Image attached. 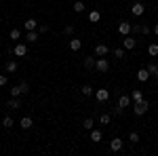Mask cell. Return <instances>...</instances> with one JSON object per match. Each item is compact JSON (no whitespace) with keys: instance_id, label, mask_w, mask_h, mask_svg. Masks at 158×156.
<instances>
[{"instance_id":"f35d334b","label":"cell","mask_w":158,"mask_h":156,"mask_svg":"<svg viewBox=\"0 0 158 156\" xmlns=\"http://www.w3.org/2000/svg\"><path fill=\"white\" fill-rule=\"evenodd\" d=\"M152 32H154V34H156V36H158V23L154 25V27H152Z\"/></svg>"},{"instance_id":"7a4b0ae2","label":"cell","mask_w":158,"mask_h":156,"mask_svg":"<svg viewBox=\"0 0 158 156\" xmlns=\"http://www.w3.org/2000/svg\"><path fill=\"white\" fill-rule=\"evenodd\" d=\"M27 53H30V48H27L25 42H17V44L13 47V55H15V57H25Z\"/></svg>"},{"instance_id":"ba28073f","label":"cell","mask_w":158,"mask_h":156,"mask_svg":"<svg viewBox=\"0 0 158 156\" xmlns=\"http://www.w3.org/2000/svg\"><path fill=\"white\" fill-rule=\"evenodd\" d=\"M131 21H120V23H118V32H120L122 36H129V34H131Z\"/></svg>"},{"instance_id":"e575fe53","label":"cell","mask_w":158,"mask_h":156,"mask_svg":"<svg viewBox=\"0 0 158 156\" xmlns=\"http://www.w3.org/2000/svg\"><path fill=\"white\" fill-rule=\"evenodd\" d=\"M131 34H141V23H133L131 25Z\"/></svg>"},{"instance_id":"836d02e7","label":"cell","mask_w":158,"mask_h":156,"mask_svg":"<svg viewBox=\"0 0 158 156\" xmlns=\"http://www.w3.org/2000/svg\"><path fill=\"white\" fill-rule=\"evenodd\" d=\"M112 114H114V116H122V114H124V108H120V106L116 103V106L112 108Z\"/></svg>"},{"instance_id":"4fadbf2b","label":"cell","mask_w":158,"mask_h":156,"mask_svg":"<svg viewBox=\"0 0 158 156\" xmlns=\"http://www.w3.org/2000/svg\"><path fill=\"white\" fill-rule=\"evenodd\" d=\"M6 108L9 110H19L21 108V99H19V97H11V99L6 101Z\"/></svg>"},{"instance_id":"1f68e13d","label":"cell","mask_w":158,"mask_h":156,"mask_svg":"<svg viewBox=\"0 0 158 156\" xmlns=\"http://www.w3.org/2000/svg\"><path fill=\"white\" fill-rule=\"evenodd\" d=\"M141 99H143V93H141V91H133V93H131V101L137 103V101H141Z\"/></svg>"},{"instance_id":"6da1fadb","label":"cell","mask_w":158,"mask_h":156,"mask_svg":"<svg viewBox=\"0 0 158 156\" xmlns=\"http://www.w3.org/2000/svg\"><path fill=\"white\" fill-rule=\"evenodd\" d=\"M25 93H30V84L27 82H19V84H15V86L11 89L13 97H21V95H25Z\"/></svg>"},{"instance_id":"4dcf8cb0","label":"cell","mask_w":158,"mask_h":156,"mask_svg":"<svg viewBox=\"0 0 158 156\" xmlns=\"http://www.w3.org/2000/svg\"><path fill=\"white\" fill-rule=\"evenodd\" d=\"M13 124H15V120H13L11 116H4V118H2V127H4V129H11Z\"/></svg>"},{"instance_id":"74e56055","label":"cell","mask_w":158,"mask_h":156,"mask_svg":"<svg viewBox=\"0 0 158 156\" xmlns=\"http://www.w3.org/2000/svg\"><path fill=\"white\" fill-rule=\"evenodd\" d=\"M150 32H152V27H148V25H143V23H141V34H143V36H148Z\"/></svg>"},{"instance_id":"d6986e66","label":"cell","mask_w":158,"mask_h":156,"mask_svg":"<svg viewBox=\"0 0 158 156\" xmlns=\"http://www.w3.org/2000/svg\"><path fill=\"white\" fill-rule=\"evenodd\" d=\"M118 106L120 108H129L131 106V95H120L118 97Z\"/></svg>"},{"instance_id":"5bb4252c","label":"cell","mask_w":158,"mask_h":156,"mask_svg":"<svg viewBox=\"0 0 158 156\" xmlns=\"http://www.w3.org/2000/svg\"><path fill=\"white\" fill-rule=\"evenodd\" d=\"M110 150H112V152H120L122 150V139L120 137H114V139L110 141Z\"/></svg>"},{"instance_id":"9c48e42d","label":"cell","mask_w":158,"mask_h":156,"mask_svg":"<svg viewBox=\"0 0 158 156\" xmlns=\"http://www.w3.org/2000/svg\"><path fill=\"white\" fill-rule=\"evenodd\" d=\"M38 25H40V23H38L36 19L30 17V19H25V21H23V30H25V32H30V30H38Z\"/></svg>"},{"instance_id":"e0dca14e","label":"cell","mask_w":158,"mask_h":156,"mask_svg":"<svg viewBox=\"0 0 158 156\" xmlns=\"http://www.w3.org/2000/svg\"><path fill=\"white\" fill-rule=\"evenodd\" d=\"M32 124H34V120L30 118V116H23V118L19 120V127L25 129V131H27V129H32Z\"/></svg>"},{"instance_id":"ac0fdd59","label":"cell","mask_w":158,"mask_h":156,"mask_svg":"<svg viewBox=\"0 0 158 156\" xmlns=\"http://www.w3.org/2000/svg\"><path fill=\"white\" fill-rule=\"evenodd\" d=\"M80 93L85 97H91V95H95V89H93L91 84H82V86H80Z\"/></svg>"},{"instance_id":"9a60e30c","label":"cell","mask_w":158,"mask_h":156,"mask_svg":"<svg viewBox=\"0 0 158 156\" xmlns=\"http://www.w3.org/2000/svg\"><path fill=\"white\" fill-rule=\"evenodd\" d=\"M95 63H97V59H95V57H91V55H86L85 61H82L85 70H95Z\"/></svg>"},{"instance_id":"603a6c76","label":"cell","mask_w":158,"mask_h":156,"mask_svg":"<svg viewBox=\"0 0 158 156\" xmlns=\"http://www.w3.org/2000/svg\"><path fill=\"white\" fill-rule=\"evenodd\" d=\"M99 19H101V13L99 11H91L89 13V21H91V23H97Z\"/></svg>"},{"instance_id":"7c38bea8","label":"cell","mask_w":158,"mask_h":156,"mask_svg":"<svg viewBox=\"0 0 158 156\" xmlns=\"http://www.w3.org/2000/svg\"><path fill=\"white\" fill-rule=\"evenodd\" d=\"M108 53H110L108 44H97L95 47V57H108Z\"/></svg>"},{"instance_id":"8fae6325","label":"cell","mask_w":158,"mask_h":156,"mask_svg":"<svg viewBox=\"0 0 158 156\" xmlns=\"http://www.w3.org/2000/svg\"><path fill=\"white\" fill-rule=\"evenodd\" d=\"M68 47H70V51H74V53H76V51H80V48H82V40H78V38H70V42H68Z\"/></svg>"},{"instance_id":"4316f807","label":"cell","mask_w":158,"mask_h":156,"mask_svg":"<svg viewBox=\"0 0 158 156\" xmlns=\"http://www.w3.org/2000/svg\"><path fill=\"white\" fill-rule=\"evenodd\" d=\"M129 141H131V144H139V141H141L139 133H137V131H131V133H129Z\"/></svg>"},{"instance_id":"8992f818","label":"cell","mask_w":158,"mask_h":156,"mask_svg":"<svg viewBox=\"0 0 158 156\" xmlns=\"http://www.w3.org/2000/svg\"><path fill=\"white\" fill-rule=\"evenodd\" d=\"M25 42H30V44H34V42H38V38H40V32L38 30H30V32H25Z\"/></svg>"},{"instance_id":"277c9868","label":"cell","mask_w":158,"mask_h":156,"mask_svg":"<svg viewBox=\"0 0 158 156\" xmlns=\"http://www.w3.org/2000/svg\"><path fill=\"white\" fill-rule=\"evenodd\" d=\"M95 70H97L99 74H106V72H108V70H110V61H108V57H97Z\"/></svg>"},{"instance_id":"83f0119b","label":"cell","mask_w":158,"mask_h":156,"mask_svg":"<svg viewBox=\"0 0 158 156\" xmlns=\"http://www.w3.org/2000/svg\"><path fill=\"white\" fill-rule=\"evenodd\" d=\"M9 38H11V40H19V38H21V30L13 27L11 32H9Z\"/></svg>"},{"instance_id":"44dd1931","label":"cell","mask_w":158,"mask_h":156,"mask_svg":"<svg viewBox=\"0 0 158 156\" xmlns=\"http://www.w3.org/2000/svg\"><path fill=\"white\" fill-rule=\"evenodd\" d=\"M110 120H112V114H110V112H101V114H99V122H101V124H110Z\"/></svg>"},{"instance_id":"f546056e","label":"cell","mask_w":158,"mask_h":156,"mask_svg":"<svg viewBox=\"0 0 158 156\" xmlns=\"http://www.w3.org/2000/svg\"><path fill=\"white\" fill-rule=\"evenodd\" d=\"M74 32H76L74 23H68L65 27H63V34H65V36H74Z\"/></svg>"},{"instance_id":"30bf717a","label":"cell","mask_w":158,"mask_h":156,"mask_svg":"<svg viewBox=\"0 0 158 156\" xmlns=\"http://www.w3.org/2000/svg\"><path fill=\"white\" fill-rule=\"evenodd\" d=\"M131 13H133L135 17H141V15H143V13H146V6H143V4H141V2H135L133 6H131Z\"/></svg>"},{"instance_id":"3957f363","label":"cell","mask_w":158,"mask_h":156,"mask_svg":"<svg viewBox=\"0 0 158 156\" xmlns=\"http://www.w3.org/2000/svg\"><path fill=\"white\" fill-rule=\"evenodd\" d=\"M148 108H150V103H148L146 99H141V101H137V103H135L133 114H135V116H143V114L148 112Z\"/></svg>"},{"instance_id":"484cf974","label":"cell","mask_w":158,"mask_h":156,"mask_svg":"<svg viewBox=\"0 0 158 156\" xmlns=\"http://www.w3.org/2000/svg\"><path fill=\"white\" fill-rule=\"evenodd\" d=\"M82 127H85L86 131H91V129L95 127V120H93V116H91V118H85V120H82Z\"/></svg>"},{"instance_id":"7402d4cb","label":"cell","mask_w":158,"mask_h":156,"mask_svg":"<svg viewBox=\"0 0 158 156\" xmlns=\"http://www.w3.org/2000/svg\"><path fill=\"white\" fill-rule=\"evenodd\" d=\"M114 57H116V59H124V57H127V48H124V47L114 48Z\"/></svg>"},{"instance_id":"ffe728a7","label":"cell","mask_w":158,"mask_h":156,"mask_svg":"<svg viewBox=\"0 0 158 156\" xmlns=\"http://www.w3.org/2000/svg\"><path fill=\"white\" fill-rule=\"evenodd\" d=\"M101 137H103V133L99 131V129H91V141H101Z\"/></svg>"},{"instance_id":"ab89813d","label":"cell","mask_w":158,"mask_h":156,"mask_svg":"<svg viewBox=\"0 0 158 156\" xmlns=\"http://www.w3.org/2000/svg\"><path fill=\"white\" fill-rule=\"evenodd\" d=\"M156 9H158V6H156Z\"/></svg>"},{"instance_id":"f1b7e54d","label":"cell","mask_w":158,"mask_h":156,"mask_svg":"<svg viewBox=\"0 0 158 156\" xmlns=\"http://www.w3.org/2000/svg\"><path fill=\"white\" fill-rule=\"evenodd\" d=\"M15 70H17V61H15V59H9V61H6V72L13 74Z\"/></svg>"},{"instance_id":"d4e9b609","label":"cell","mask_w":158,"mask_h":156,"mask_svg":"<svg viewBox=\"0 0 158 156\" xmlns=\"http://www.w3.org/2000/svg\"><path fill=\"white\" fill-rule=\"evenodd\" d=\"M146 68H148V72H150V76L158 78V65H156V63H148Z\"/></svg>"},{"instance_id":"d6a6232c","label":"cell","mask_w":158,"mask_h":156,"mask_svg":"<svg viewBox=\"0 0 158 156\" xmlns=\"http://www.w3.org/2000/svg\"><path fill=\"white\" fill-rule=\"evenodd\" d=\"M85 9H86V6H85L82 0H76V2H74V11H76V13H82Z\"/></svg>"},{"instance_id":"cb8c5ba5","label":"cell","mask_w":158,"mask_h":156,"mask_svg":"<svg viewBox=\"0 0 158 156\" xmlns=\"http://www.w3.org/2000/svg\"><path fill=\"white\" fill-rule=\"evenodd\" d=\"M148 55H150V57H156L158 55V42H152V44L148 47Z\"/></svg>"},{"instance_id":"2e32d148","label":"cell","mask_w":158,"mask_h":156,"mask_svg":"<svg viewBox=\"0 0 158 156\" xmlns=\"http://www.w3.org/2000/svg\"><path fill=\"white\" fill-rule=\"evenodd\" d=\"M137 80H139V82H148V80H150V72H148V68H141V70L137 72Z\"/></svg>"},{"instance_id":"d590c367","label":"cell","mask_w":158,"mask_h":156,"mask_svg":"<svg viewBox=\"0 0 158 156\" xmlns=\"http://www.w3.org/2000/svg\"><path fill=\"white\" fill-rule=\"evenodd\" d=\"M38 32H40V34H47V32H49V25H47V23H40V25H38Z\"/></svg>"},{"instance_id":"52a82bcc","label":"cell","mask_w":158,"mask_h":156,"mask_svg":"<svg viewBox=\"0 0 158 156\" xmlns=\"http://www.w3.org/2000/svg\"><path fill=\"white\" fill-rule=\"evenodd\" d=\"M122 47L127 48V51H133V48L137 47V40H135V38L129 34V36H124V40H122Z\"/></svg>"},{"instance_id":"8d00e7d4","label":"cell","mask_w":158,"mask_h":156,"mask_svg":"<svg viewBox=\"0 0 158 156\" xmlns=\"http://www.w3.org/2000/svg\"><path fill=\"white\" fill-rule=\"evenodd\" d=\"M6 82H9L6 74H0V86H6Z\"/></svg>"},{"instance_id":"5b68a950","label":"cell","mask_w":158,"mask_h":156,"mask_svg":"<svg viewBox=\"0 0 158 156\" xmlns=\"http://www.w3.org/2000/svg\"><path fill=\"white\" fill-rule=\"evenodd\" d=\"M95 99H97L99 103H106L110 99V91L108 89H97V91H95Z\"/></svg>"}]
</instances>
